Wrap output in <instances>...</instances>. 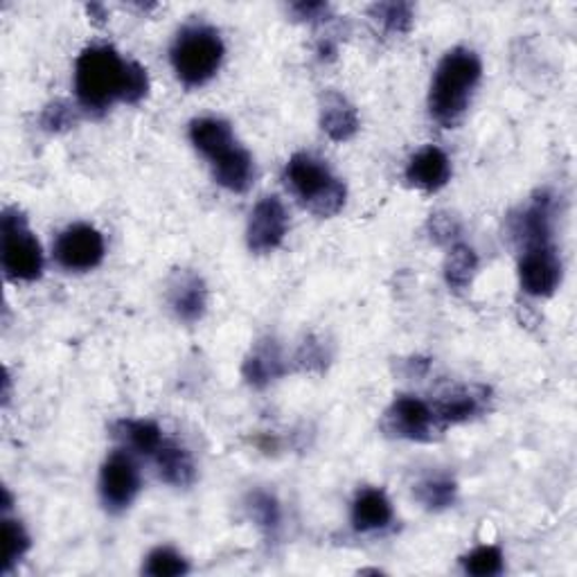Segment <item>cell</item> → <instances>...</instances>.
Segmentation results:
<instances>
[{
  "label": "cell",
  "instance_id": "6da1fadb",
  "mask_svg": "<svg viewBox=\"0 0 577 577\" xmlns=\"http://www.w3.org/2000/svg\"><path fill=\"white\" fill-rule=\"evenodd\" d=\"M75 95L88 113H104L115 102L140 104L149 95V75L113 45H91L77 56Z\"/></svg>",
  "mask_w": 577,
  "mask_h": 577
},
{
  "label": "cell",
  "instance_id": "7a4b0ae2",
  "mask_svg": "<svg viewBox=\"0 0 577 577\" xmlns=\"http://www.w3.org/2000/svg\"><path fill=\"white\" fill-rule=\"evenodd\" d=\"M481 77H483V64H481V56L474 50L470 48L449 50L433 73V82L429 91L431 118L447 129L455 127L468 113L472 97L481 84Z\"/></svg>",
  "mask_w": 577,
  "mask_h": 577
},
{
  "label": "cell",
  "instance_id": "3957f363",
  "mask_svg": "<svg viewBox=\"0 0 577 577\" xmlns=\"http://www.w3.org/2000/svg\"><path fill=\"white\" fill-rule=\"evenodd\" d=\"M190 140L210 165L214 181L235 195L249 192L255 181L253 156L238 143L233 127L221 118H197L190 123Z\"/></svg>",
  "mask_w": 577,
  "mask_h": 577
},
{
  "label": "cell",
  "instance_id": "277c9868",
  "mask_svg": "<svg viewBox=\"0 0 577 577\" xmlns=\"http://www.w3.org/2000/svg\"><path fill=\"white\" fill-rule=\"evenodd\" d=\"M284 181L294 197L316 217H334L343 210L345 197H348L345 183L334 177L327 162L307 151H298L288 158Z\"/></svg>",
  "mask_w": 577,
  "mask_h": 577
},
{
  "label": "cell",
  "instance_id": "5b68a950",
  "mask_svg": "<svg viewBox=\"0 0 577 577\" xmlns=\"http://www.w3.org/2000/svg\"><path fill=\"white\" fill-rule=\"evenodd\" d=\"M223 41L210 25H186L169 50L171 69L188 88L208 84L223 62Z\"/></svg>",
  "mask_w": 577,
  "mask_h": 577
},
{
  "label": "cell",
  "instance_id": "8992f818",
  "mask_svg": "<svg viewBox=\"0 0 577 577\" xmlns=\"http://www.w3.org/2000/svg\"><path fill=\"white\" fill-rule=\"evenodd\" d=\"M0 262L8 280L34 282L43 273V251L19 208H6L0 217Z\"/></svg>",
  "mask_w": 577,
  "mask_h": 577
},
{
  "label": "cell",
  "instance_id": "52a82bcc",
  "mask_svg": "<svg viewBox=\"0 0 577 577\" xmlns=\"http://www.w3.org/2000/svg\"><path fill=\"white\" fill-rule=\"evenodd\" d=\"M381 429L390 438L411 442H433L444 433V427L438 422L431 403L413 395H399L390 403L384 413Z\"/></svg>",
  "mask_w": 577,
  "mask_h": 577
},
{
  "label": "cell",
  "instance_id": "ba28073f",
  "mask_svg": "<svg viewBox=\"0 0 577 577\" xmlns=\"http://www.w3.org/2000/svg\"><path fill=\"white\" fill-rule=\"evenodd\" d=\"M140 492V470L129 449L113 451L99 472V499L113 514L125 512Z\"/></svg>",
  "mask_w": 577,
  "mask_h": 577
},
{
  "label": "cell",
  "instance_id": "9c48e42d",
  "mask_svg": "<svg viewBox=\"0 0 577 577\" xmlns=\"http://www.w3.org/2000/svg\"><path fill=\"white\" fill-rule=\"evenodd\" d=\"M104 253V235L88 223L69 225L54 242V260L66 271H91L102 264Z\"/></svg>",
  "mask_w": 577,
  "mask_h": 577
},
{
  "label": "cell",
  "instance_id": "30bf717a",
  "mask_svg": "<svg viewBox=\"0 0 577 577\" xmlns=\"http://www.w3.org/2000/svg\"><path fill=\"white\" fill-rule=\"evenodd\" d=\"M518 282L526 294L535 298L553 296L562 282V260L553 242H542L522 249L518 258Z\"/></svg>",
  "mask_w": 577,
  "mask_h": 577
},
{
  "label": "cell",
  "instance_id": "8fae6325",
  "mask_svg": "<svg viewBox=\"0 0 577 577\" xmlns=\"http://www.w3.org/2000/svg\"><path fill=\"white\" fill-rule=\"evenodd\" d=\"M288 230V214L284 203L277 197H264L255 203L249 230H246V242L249 249L258 255L273 253L286 238Z\"/></svg>",
  "mask_w": 577,
  "mask_h": 577
},
{
  "label": "cell",
  "instance_id": "7c38bea8",
  "mask_svg": "<svg viewBox=\"0 0 577 577\" xmlns=\"http://www.w3.org/2000/svg\"><path fill=\"white\" fill-rule=\"evenodd\" d=\"M510 233L518 249L553 242V197L537 192L522 212L512 214Z\"/></svg>",
  "mask_w": 577,
  "mask_h": 577
},
{
  "label": "cell",
  "instance_id": "4fadbf2b",
  "mask_svg": "<svg viewBox=\"0 0 577 577\" xmlns=\"http://www.w3.org/2000/svg\"><path fill=\"white\" fill-rule=\"evenodd\" d=\"M487 401H490L487 388L463 386V388H455V390L442 395L436 403H431V407H433L438 422L447 429V427H453V424L470 422V420L479 418L481 413H485Z\"/></svg>",
  "mask_w": 577,
  "mask_h": 577
},
{
  "label": "cell",
  "instance_id": "5bb4252c",
  "mask_svg": "<svg viewBox=\"0 0 577 577\" xmlns=\"http://www.w3.org/2000/svg\"><path fill=\"white\" fill-rule=\"evenodd\" d=\"M407 181L411 188L427 195L442 190L451 181L449 156L436 145L420 149L407 165Z\"/></svg>",
  "mask_w": 577,
  "mask_h": 577
},
{
  "label": "cell",
  "instance_id": "9a60e30c",
  "mask_svg": "<svg viewBox=\"0 0 577 577\" xmlns=\"http://www.w3.org/2000/svg\"><path fill=\"white\" fill-rule=\"evenodd\" d=\"M169 305L186 323L203 318L208 307V288L201 275L192 271H179L169 282Z\"/></svg>",
  "mask_w": 577,
  "mask_h": 577
},
{
  "label": "cell",
  "instance_id": "2e32d148",
  "mask_svg": "<svg viewBox=\"0 0 577 577\" xmlns=\"http://www.w3.org/2000/svg\"><path fill=\"white\" fill-rule=\"evenodd\" d=\"M321 127L334 143H348L359 132V113L338 91H327L321 102Z\"/></svg>",
  "mask_w": 577,
  "mask_h": 577
},
{
  "label": "cell",
  "instance_id": "e0dca14e",
  "mask_svg": "<svg viewBox=\"0 0 577 577\" xmlns=\"http://www.w3.org/2000/svg\"><path fill=\"white\" fill-rule=\"evenodd\" d=\"M154 468L156 474L162 483L175 485V487H188L195 483L197 479V470H195V460L190 455L188 449H183L181 444L165 440L162 447L156 451Z\"/></svg>",
  "mask_w": 577,
  "mask_h": 577
},
{
  "label": "cell",
  "instance_id": "ac0fdd59",
  "mask_svg": "<svg viewBox=\"0 0 577 577\" xmlns=\"http://www.w3.org/2000/svg\"><path fill=\"white\" fill-rule=\"evenodd\" d=\"M392 524V505L386 492L366 487L353 501V526L357 533H377Z\"/></svg>",
  "mask_w": 577,
  "mask_h": 577
},
{
  "label": "cell",
  "instance_id": "d6986e66",
  "mask_svg": "<svg viewBox=\"0 0 577 577\" xmlns=\"http://www.w3.org/2000/svg\"><path fill=\"white\" fill-rule=\"evenodd\" d=\"M284 357L273 340H262L244 361V379L253 388H266L286 373Z\"/></svg>",
  "mask_w": 577,
  "mask_h": 577
},
{
  "label": "cell",
  "instance_id": "ffe728a7",
  "mask_svg": "<svg viewBox=\"0 0 577 577\" xmlns=\"http://www.w3.org/2000/svg\"><path fill=\"white\" fill-rule=\"evenodd\" d=\"M113 436L125 444V449L145 458H154L167 440L160 427L151 420H120L113 427Z\"/></svg>",
  "mask_w": 577,
  "mask_h": 577
},
{
  "label": "cell",
  "instance_id": "44dd1931",
  "mask_svg": "<svg viewBox=\"0 0 577 577\" xmlns=\"http://www.w3.org/2000/svg\"><path fill=\"white\" fill-rule=\"evenodd\" d=\"M479 273V255L476 251L465 242H453L449 246L447 260H444V277L447 284L455 292H463L472 284V280Z\"/></svg>",
  "mask_w": 577,
  "mask_h": 577
},
{
  "label": "cell",
  "instance_id": "7402d4cb",
  "mask_svg": "<svg viewBox=\"0 0 577 577\" xmlns=\"http://www.w3.org/2000/svg\"><path fill=\"white\" fill-rule=\"evenodd\" d=\"M370 17L388 34H407L413 28L416 10L411 3H377L370 8Z\"/></svg>",
  "mask_w": 577,
  "mask_h": 577
},
{
  "label": "cell",
  "instance_id": "603a6c76",
  "mask_svg": "<svg viewBox=\"0 0 577 577\" xmlns=\"http://www.w3.org/2000/svg\"><path fill=\"white\" fill-rule=\"evenodd\" d=\"M455 494H458L455 483L451 479H444V476L424 479L422 483L416 485V499L427 510H433V512L451 507L455 503Z\"/></svg>",
  "mask_w": 577,
  "mask_h": 577
},
{
  "label": "cell",
  "instance_id": "cb8c5ba5",
  "mask_svg": "<svg viewBox=\"0 0 577 577\" xmlns=\"http://www.w3.org/2000/svg\"><path fill=\"white\" fill-rule=\"evenodd\" d=\"M3 573L8 575L30 550V535L17 518H3Z\"/></svg>",
  "mask_w": 577,
  "mask_h": 577
},
{
  "label": "cell",
  "instance_id": "d4e9b609",
  "mask_svg": "<svg viewBox=\"0 0 577 577\" xmlns=\"http://www.w3.org/2000/svg\"><path fill=\"white\" fill-rule=\"evenodd\" d=\"M143 573L145 575H151V577H179V575H186L190 573V564L183 555H179L177 550L171 548H154L147 559H145V566H143Z\"/></svg>",
  "mask_w": 577,
  "mask_h": 577
},
{
  "label": "cell",
  "instance_id": "484cf974",
  "mask_svg": "<svg viewBox=\"0 0 577 577\" xmlns=\"http://www.w3.org/2000/svg\"><path fill=\"white\" fill-rule=\"evenodd\" d=\"M246 510L251 514L253 522L266 531V533H275L280 528V505L275 501V496H271L269 492H251L246 499Z\"/></svg>",
  "mask_w": 577,
  "mask_h": 577
},
{
  "label": "cell",
  "instance_id": "4316f807",
  "mask_svg": "<svg viewBox=\"0 0 577 577\" xmlns=\"http://www.w3.org/2000/svg\"><path fill=\"white\" fill-rule=\"evenodd\" d=\"M463 568L476 577H490L503 573V553L499 546H479L463 557Z\"/></svg>",
  "mask_w": 577,
  "mask_h": 577
},
{
  "label": "cell",
  "instance_id": "83f0119b",
  "mask_svg": "<svg viewBox=\"0 0 577 577\" xmlns=\"http://www.w3.org/2000/svg\"><path fill=\"white\" fill-rule=\"evenodd\" d=\"M75 123H77V115H75V111L69 102H52L41 115V127L45 132H52V134L66 132Z\"/></svg>",
  "mask_w": 577,
  "mask_h": 577
},
{
  "label": "cell",
  "instance_id": "f1b7e54d",
  "mask_svg": "<svg viewBox=\"0 0 577 577\" xmlns=\"http://www.w3.org/2000/svg\"><path fill=\"white\" fill-rule=\"evenodd\" d=\"M427 228H429V235H431V240H433L436 244H449V246H451V244L458 242V238H460V223H458V219H455L453 214H449V212H436V214H431Z\"/></svg>",
  "mask_w": 577,
  "mask_h": 577
},
{
  "label": "cell",
  "instance_id": "f546056e",
  "mask_svg": "<svg viewBox=\"0 0 577 577\" xmlns=\"http://www.w3.org/2000/svg\"><path fill=\"white\" fill-rule=\"evenodd\" d=\"M325 361H327V355H325V350H323L321 340H316L314 336H310V338L301 345V350H298V355H296V364H298L303 370H323Z\"/></svg>",
  "mask_w": 577,
  "mask_h": 577
},
{
  "label": "cell",
  "instance_id": "4dcf8cb0",
  "mask_svg": "<svg viewBox=\"0 0 577 577\" xmlns=\"http://www.w3.org/2000/svg\"><path fill=\"white\" fill-rule=\"evenodd\" d=\"M288 10H292L301 21H323L329 14L327 3H294Z\"/></svg>",
  "mask_w": 577,
  "mask_h": 577
},
{
  "label": "cell",
  "instance_id": "1f68e13d",
  "mask_svg": "<svg viewBox=\"0 0 577 577\" xmlns=\"http://www.w3.org/2000/svg\"><path fill=\"white\" fill-rule=\"evenodd\" d=\"M86 12H88V17H91V19H95V21H99V23L108 19V12H106V8H104V6H88V8H86Z\"/></svg>",
  "mask_w": 577,
  "mask_h": 577
}]
</instances>
